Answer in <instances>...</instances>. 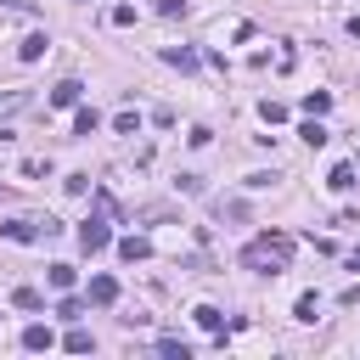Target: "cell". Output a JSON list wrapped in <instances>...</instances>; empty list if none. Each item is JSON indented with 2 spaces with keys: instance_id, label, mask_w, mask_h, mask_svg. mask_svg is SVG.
Here are the masks:
<instances>
[{
  "instance_id": "1",
  "label": "cell",
  "mask_w": 360,
  "mask_h": 360,
  "mask_svg": "<svg viewBox=\"0 0 360 360\" xmlns=\"http://www.w3.org/2000/svg\"><path fill=\"white\" fill-rule=\"evenodd\" d=\"M242 264L259 270V276H281L292 264V236L287 231H259L248 248H242Z\"/></svg>"
},
{
  "instance_id": "2",
  "label": "cell",
  "mask_w": 360,
  "mask_h": 360,
  "mask_svg": "<svg viewBox=\"0 0 360 360\" xmlns=\"http://www.w3.org/2000/svg\"><path fill=\"white\" fill-rule=\"evenodd\" d=\"M62 225L56 219H6L0 225V236H11V242H45V236H56Z\"/></svg>"
},
{
  "instance_id": "3",
  "label": "cell",
  "mask_w": 360,
  "mask_h": 360,
  "mask_svg": "<svg viewBox=\"0 0 360 360\" xmlns=\"http://www.w3.org/2000/svg\"><path fill=\"white\" fill-rule=\"evenodd\" d=\"M107 242H112V231H107V219H96V214H90V219L79 225V248H84V253H101Z\"/></svg>"
},
{
  "instance_id": "4",
  "label": "cell",
  "mask_w": 360,
  "mask_h": 360,
  "mask_svg": "<svg viewBox=\"0 0 360 360\" xmlns=\"http://www.w3.org/2000/svg\"><path fill=\"white\" fill-rule=\"evenodd\" d=\"M84 298H90V304H101V309H107V304H118V276H90V292H84Z\"/></svg>"
},
{
  "instance_id": "5",
  "label": "cell",
  "mask_w": 360,
  "mask_h": 360,
  "mask_svg": "<svg viewBox=\"0 0 360 360\" xmlns=\"http://www.w3.org/2000/svg\"><path fill=\"white\" fill-rule=\"evenodd\" d=\"M163 62L180 68V73H197V51L191 45H163Z\"/></svg>"
},
{
  "instance_id": "6",
  "label": "cell",
  "mask_w": 360,
  "mask_h": 360,
  "mask_svg": "<svg viewBox=\"0 0 360 360\" xmlns=\"http://www.w3.org/2000/svg\"><path fill=\"white\" fill-rule=\"evenodd\" d=\"M79 96H84V84H79V79H62V84L51 90V107H79Z\"/></svg>"
},
{
  "instance_id": "7",
  "label": "cell",
  "mask_w": 360,
  "mask_h": 360,
  "mask_svg": "<svg viewBox=\"0 0 360 360\" xmlns=\"http://www.w3.org/2000/svg\"><path fill=\"white\" fill-rule=\"evenodd\" d=\"M51 343H56V338H51V326H39V321H34V326H22V349H28V354H39V349H51Z\"/></svg>"
},
{
  "instance_id": "8",
  "label": "cell",
  "mask_w": 360,
  "mask_h": 360,
  "mask_svg": "<svg viewBox=\"0 0 360 360\" xmlns=\"http://www.w3.org/2000/svg\"><path fill=\"white\" fill-rule=\"evenodd\" d=\"M62 349H68V354H90V349H96V338L73 321V326H68V338H62Z\"/></svg>"
},
{
  "instance_id": "9",
  "label": "cell",
  "mask_w": 360,
  "mask_h": 360,
  "mask_svg": "<svg viewBox=\"0 0 360 360\" xmlns=\"http://www.w3.org/2000/svg\"><path fill=\"white\" fill-rule=\"evenodd\" d=\"M118 253H124L129 264H141V259H152V242H146V236H124V242H118Z\"/></svg>"
},
{
  "instance_id": "10",
  "label": "cell",
  "mask_w": 360,
  "mask_h": 360,
  "mask_svg": "<svg viewBox=\"0 0 360 360\" xmlns=\"http://www.w3.org/2000/svg\"><path fill=\"white\" fill-rule=\"evenodd\" d=\"M45 51H51V39H45V34H28V39L17 45V56H22V62H39Z\"/></svg>"
},
{
  "instance_id": "11",
  "label": "cell",
  "mask_w": 360,
  "mask_h": 360,
  "mask_svg": "<svg viewBox=\"0 0 360 360\" xmlns=\"http://www.w3.org/2000/svg\"><path fill=\"white\" fill-rule=\"evenodd\" d=\"M96 129H101V112L96 107H79L73 112V135H96Z\"/></svg>"
},
{
  "instance_id": "12",
  "label": "cell",
  "mask_w": 360,
  "mask_h": 360,
  "mask_svg": "<svg viewBox=\"0 0 360 360\" xmlns=\"http://www.w3.org/2000/svg\"><path fill=\"white\" fill-rule=\"evenodd\" d=\"M354 174H360L354 163H338V169L326 174V186H332V191H354Z\"/></svg>"
},
{
  "instance_id": "13",
  "label": "cell",
  "mask_w": 360,
  "mask_h": 360,
  "mask_svg": "<svg viewBox=\"0 0 360 360\" xmlns=\"http://www.w3.org/2000/svg\"><path fill=\"white\" fill-rule=\"evenodd\" d=\"M326 107H332V90H309V96H304V112H309V118H321Z\"/></svg>"
},
{
  "instance_id": "14",
  "label": "cell",
  "mask_w": 360,
  "mask_h": 360,
  "mask_svg": "<svg viewBox=\"0 0 360 360\" xmlns=\"http://www.w3.org/2000/svg\"><path fill=\"white\" fill-rule=\"evenodd\" d=\"M191 315H197V326H208V332H219V326H225V315H219L214 304H197Z\"/></svg>"
},
{
  "instance_id": "15",
  "label": "cell",
  "mask_w": 360,
  "mask_h": 360,
  "mask_svg": "<svg viewBox=\"0 0 360 360\" xmlns=\"http://www.w3.org/2000/svg\"><path fill=\"white\" fill-rule=\"evenodd\" d=\"M158 349H163V354H180V360L191 354V343H186V338H174V332H163V338H158Z\"/></svg>"
},
{
  "instance_id": "16",
  "label": "cell",
  "mask_w": 360,
  "mask_h": 360,
  "mask_svg": "<svg viewBox=\"0 0 360 360\" xmlns=\"http://www.w3.org/2000/svg\"><path fill=\"white\" fill-rule=\"evenodd\" d=\"M112 129H118V135H135V129H141V112H129V107H124V112L112 118Z\"/></svg>"
},
{
  "instance_id": "17",
  "label": "cell",
  "mask_w": 360,
  "mask_h": 360,
  "mask_svg": "<svg viewBox=\"0 0 360 360\" xmlns=\"http://www.w3.org/2000/svg\"><path fill=\"white\" fill-rule=\"evenodd\" d=\"M298 135H304V141H309V146H326V124H321V118H309V124H304V129H298Z\"/></svg>"
},
{
  "instance_id": "18",
  "label": "cell",
  "mask_w": 360,
  "mask_h": 360,
  "mask_svg": "<svg viewBox=\"0 0 360 360\" xmlns=\"http://www.w3.org/2000/svg\"><path fill=\"white\" fill-rule=\"evenodd\" d=\"M51 287L68 292V287H73V264H51Z\"/></svg>"
},
{
  "instance_id": "19",
  "label": "cell",
  "mask_w": 360,
  "mask_h": 360,
  "mask_svg": "<svg viewBox=\"0 0 360 360\" xmlns=\"http://www.w3.org/2000/svg\"><path fill=\"white\" fill-rule=\"evenodd\" d=\"M11 304H17V309H39V304H45V298H39V292H34V287H17V292H11Z\"/></svg>"
},
{
  "instance_id": "20",
  "label": "cell",
  "mask_w": 360,
  "mask_h": 360,
  "mask_svg": "<svg viewBox=\"0 0 360 360\" xmlns=\"http://www.w3.org/2000/svg\"><path fill=\"white\" fill-rule=\"evenodd\" d=\"M22 107H28V90H11V96H0V118H6V112H22Z\"/></svg>"
},
{
  "instance_id": "21",
  "label": "cell",
  "mask_w": 360,
  "mask_h": 360,
  "mask_svg": "<svg viewBox=\"0 0 360 360\" xmlns=\"http://www.w3.org/2000/svg\"><path fill=\"white\" fill-rule=\"evenodd\" d=\"M259 118H264V124H281L287 107H281V101H259Z\"/></svg>"
},
{
  "instance_id": "22",
  "label": "cell",
  "mask_w": 360,
  "mask_h": 360,
  "mask_svg": "<svg viewBox=\"0 0 360 360\" xmlns=\"http://www.w3.org/2000/svg\"><path fill=\"white\" fill-rule=\"evenodd\" d=\"M56 315H62V321H79V315H84V304H79V298H62V304H56Z\"/></svg>"
},
{
  "instance_id": "23",
  "label": "cell",
  "mask_w": 360,
  "mask_h": 360,
  "mask_svg": "<svg viewBox=\"0 0 360 360\" xmlns=\"http://www.w3.org/2000/svg\"><path fill=\"white\" fill-rule=\"evenodd\" d=\"M219 219H248V202H219Z\"/></svg>"
},
{
  "instance_id": "24",
  "label": "cell",
  "mask_w": 360,
  "mask_h": 360,
  "mask_svg": "<svg viewBox=\"0 0 360 360\" xmlns=\"http://www.w3.org/2000/svg\"><path fill=\"white\" fill-rule=\"evenodd\" d=\"M315 309H321V304H315V292H304V298H298V321H315Z\"/></svg>"
},
{
  "instance_id": "25",
  "label": "cell",
  "mask_w": 360,
  "mask_h": 360,
  "mask_svg": "<svg viewBox=\"0 0 360 360\" xmlns=\"http://www.w3.org/2000/svg\"><path fill=\"white\" fill-rule=\"evenodd\" d=\"M158 11L163 17H186V0H158Z\"/></svg>"
},
{
  "instance_id": "26",
  "label": "cell",
  "mask_w": 360,
  "mask_h": 360,
  "mask_svg": "<svg viewBox=\"0 0 360 360\" xmlns=\"http://www.w3.org/2000/svg\"><path fill=\"white\" fill-rule=\"evenodd\" d=\"M6 6H11V11H34V0H6Z\"/></svg>"
},
{
  "instance_id": "27",
  "label": "cell",
  "mask_w": 360,
  "mask_h": 360,
  "mask_svg": "<svg viewBox=\"0 0 360 360\" xmlns=\"http://www.w3.org/2000/svg\"><path fill=\"white\" fill-rule=\"evenodd\" d=\"M349 34H354V39H360V17H349Z\"/></svg>"
},
{
  "instance_id": "28",
  "label": "cell",
  "mask_w": 360,
  "mask_h": 360,
  "mask_svg": "<svg viewBox=\"0 0 360 360\" xmlns=\"http://www.w3.org/2000/svg\"><path fill=\"white\" fill-rule=\"evenodd\" d=\"M349 270H360V253H349Z\"/></svg>"
},
{
  "instance_id": "29",
  "label": "cell",
  "mask_w": 360,
  "mask_h": 360,
  "mask_svg": "<svg viewBox=\"0 0 360 360\" xmlns=\"http://www.w3.org/2000/svg\"><path fill=\"white\" fill-rule=\"evenodd\" d=\"M354 169H360V158H354Z\"/></svg>"
}]
</instances>
